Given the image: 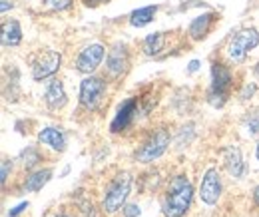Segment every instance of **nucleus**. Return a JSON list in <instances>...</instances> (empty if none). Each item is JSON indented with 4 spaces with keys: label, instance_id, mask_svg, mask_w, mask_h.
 <instances>
[{
    "label": "nucleus",
    "instance_id": "f257e3e1",
    "mask_svg": "<svg viewBox=\"0 0 259 217\" xmlns=\"http://www.w3.org/2000/svg\"><path fill=\"white\" fill-rule=\"evenodd\" d=\"M194 201V186L188 176H174L162 197V211L165 217H184Z\"/></svg>",
    "mask_w": 259,
    "mask_h": 217
},
{
    "label": "nucleus",
    "instance_id": "f03ea898",
    "mask_svg": "<svg viewBox=\"0 0 259 217\" xmlns=\"http://www.w3.org/2000/svg\"><path fill=\"white\" fill-rule=\"evenodd\" d=\"M132 182L134 178L128 171H122L116 178H112V182L104 191V199H102V209L106 213H116L126 205L130 191H132Z\"/></svg>",
    "mask_w": 259,
    "mask_h": 217
},
{
    "label": "nucleus",
    "instance_id": "7ed1b4c3",
    "mask_svg": "<svg viewBox=\"0 0 259 217\" xmlns=\"http://www.w3.org/2000/svg\"><path fill=\"white\" fill-rule=\"evenodd\" d=\"M231 86H233L231 70L227 68L226 64L213 62V66H211V86H209V92H207V102L213 108H222L227 102V98H229Z\"/></svg>",
    "mask_w": 259,
    "mask_h": 217
},
{
    "label": "nucleus",
    "instance_id": "20e7f679",
    "mask_svg": "<svg viewBox=\"0 0 259 217\" xmlns=\"http://www.w3.org/2000/svg\"><path fill=\"white\" fill-rule=\"evenodd\" d=\"M169 140L171 138H169V132L165 127H160V129L152 132L148 136V140L136 150L134 159L140 161V163H152V161H156L158 157H162L165 154V150L169 146Z\"/></svg>",
    "mask_w": 259,
    "mask_h": 217
},
{
    "label": "nucleus",
    "instance_id": "39448f33",
    "mask_svg": "<svg viewBox=\"0 0 259 217\" xmlns=\"http://www.w3.org/2000/svg\"><path fill=\"white\" fill-rule=\"evenodd\" d=\"M259 44V34L255 28H245V30L237 32L235 36H231V40L227 42L226 54L231 62L241 64L245 60V56Z\"/></svg>",
    "mask_w": 259,
    "mask_h": 217
},
{
    "label": "nucleus",
    "instance_id": "423d86ee",
    "mask_svg": "<svg viewBox=\"0 0 259 217\" xmlns=\"http://www.w3.org/2000/svg\"><path fill=\"white\" fill-rule=\"evenodd\" d=\"M108 90V84L104 78L100 76H88L82 80L80 84V106L86 108L88 112L98 110V106L102 104L104 96Z\"/></svg>",
    "mask_w": 259,
    "mask_h": 217
},
{
    "label": "nucleus",
    "instance_id": "0eeeda50",
    "mask_svg": "<svg viewBox=\"0 0 259 217\" xmlns=\"http://www.w3.org/2000/svg\"><path fill=\"white\" fill-rule=\"evenodd\" d=\"M130 68V52L128 46L122 44V42H116L110 52H108V58H106V76L110 80H118L122 78Z\"/></svg>",
    "mask_w": 259,
    "mask_h": 217
},
{
    "label": "nucleus",
    "instance_id": "6e6552de",
    "mask_svg": "<svg viewBox=\"0 0 259 217\" xmlns=\"http://www.w3.org/2000/svg\"><path fill=\"white\" fill-rule=\"evenodd\" d=\"M60 64H62V56L60 52L56 50H44L36 56V60L32 62V78L34 80H46L50 76H54L58 70H60Z\"/></svg>",
    "mask_w": 259,
    "mask_h": 217
},
{
    "label": "nucleus",
    "instance_id": "1a4fd4ad",
    "mask_svg": "<svg viewBox=\"0 0 259 217\" xmlns=\"http://www.w3.org/2000/svg\"><path fill=\"white\" fill-rule=\"evenodd\" d=\"M199 197L205 205H215L222 197V178L215 167H207L201 184H199Z\"/></svg>",
    "mask_w": 259,
    "mask_h": 217
},
{
    "label": "nucleus",
    "instance_id": "9d476101",
    "mask_svg": "<svg viewBox=\"0 0 259 217\" xmlns=\"http://www.w3.org/2000/svg\"><path fill=\"white\" fill-rule=\"evenodd\" d=\"M104 56H106V48L96 42V44H90V46H86V48L80 50V54H78L74 66L82 74H92V72H96L98 66L102 64Z\"/></svg>",
    "mask_w": 259,
    "mask_h": 217
},
{
    "label": "nucleus",
    "instance_id": "9b49d317",
    "mask_svg": "<svg viewBox=\"0 0 259 217\" xmlns=\"http://www.w3.org/2000/svg\"><path fill=\"white\" fill-rule=\"evenodd\" d=\"M138 106H140L138 98H128V100L118 108V112H116V116H114V120H112V124H110V132H112V134L126 132L130 125H132V122L136 120V116H138Z\"/></svg>",
    "mask_w": 259,
    "mask_h": 217
},
{
    "label": "nucleus",
    "instance_id": "f8f14e48",
    "mask_svg": "<svg viewBox=\"0 0 259 217\" xmlns=\"http://www.w3.org/2000/svg\"><path fill=\"white\" fill-rule=\"evenodd\" d=\"M44 102H46V106H48L50 110H62V108H64L66 102H68V96H66L62 80L54 78V80L48 84L46 94H44Z\"/></svg>",
    "mask_w": 259,
    "mask_h": 217
},
{
    "label": "nucleus",
    "instance_id": "ddd939ff",
    "mask_svg": "<svg viewBox=\"0 0 259 217\" xmlns=\"http://www.w3.org/2000/svg\"><path fill=\"white\" fill-rule=\"evenodd\" d=\"M218 20V14L215 12H207V14H201V16H197L192 20V24H190V28H188V34H190V38L192 40H203L209 30H211V26H213V22Z\"/></svg>",
    "mask_w": 259,
    "mask_h": 217
},
{
    "label": "nucleus",
    "instance_id": "4468645a",
    "mask_svg": "<svg viewBox=\"0 0 259 217\" xmlns=\"http://www.w3.org/2000/svg\"><path fill=\"white\" fill-rule=\"evenodd\" d=\"M224 165H226L227 173L233 178H241L245 171V161L241 157V150L237 146H229L224 150Z\"/></svg>",
    "mask_w": 259,
    "mask_h": 217
},
{
    "label": "nucleus",
    "instance_id": "2eb2a0df",
    "mask_svg": "<svg viewBox=\"0 0 259 217\" xmlns=\"http://www.w3.org/2000/svg\"><path fill=\"white\" fill-rule=\"evenodd\" d=\"M38 142L42 146H48L54 152H64L66 150V136L58 127H44L38 132Z\"/></svg>",
    "mask_w": 259,
    "mask_h": 217
},
{
    "label": "nucleus",
    "instance_id": "dca6fc26",
    "mask_svg": "<svg viewBox=\"0 0 259 217\" xmlns=\"http://www.w3.org/2000/svg\"><path fill=\"white\" fill-rule=\"evenodd\" d=\"M50 178H52V169H48V167H46V169H36V171H30V173H28V178L24 180V189H26V191H30V193L40 191L42 187L50 182Z\"/></svg>",
    "mask_w": 259,
    "mask_h": 217
},
{
    "label": "nucleus",
    "instance_id": "f3484780",
    "mask_svg": "<svg viewBox=\"0 0 259 217\" xmlns=\"http://www.w3.org/2000/svg\"><path fill=\"white\" fill-rule=\"evenodd\" d=\"M22 42V28L18 20L4 22L2 26V44L4 46H18Z\"/></svg>",
    "mask_w": 259,
    "mask_h": 217
},
{
    "label": "nucleus",
    "instance_id": "a211bd4d",
    "mask_svg": "<svg viewBox=\"0 0 259 217\" xmlns=\"http://www.w3.org/2000/svg\"><path fill=\"white\" fill-rule=\"evenodd\" d=\"M156 12H158V6H144V8H138V10H134V12L130 14V24L136 26V28H142V26H146V24H150V22L154 20Z\"/></svg>",
    "mask_w": 259,
    "mask_h": 217
},
{
    "label": "nucleus",
    "instance_id": "6ab92c4d",
    "mask_svg": "<svg viewBox=\"0 0 259 217\" xmlns=\"http://www.w3.org/2000/svg\"><path fill=\"white\" fill-rule=\"evenodd\" d=\"M165 46V34L163 32H156V34H150L144 44H142V52L146 56H158Z\"/></svg>",
    "mask_w": 259,
    "mask_h": 217
},
{
    "label": "nucleus",
    "instance_id": "aec40b11",
    "mask_svg": "<svg viewBox=\"0 0 259 217\" xmlns=\"http://www.w3.org/2000/svg\"><path fill=\"white\" fill-rule=\"evenodd\" d=\"M241 127L245 132L247 138H257L259 136V108L249 110L243 118H241Z\"/></svg>",
    "mask_w": 259,
    "mask_h": 217
},
{
    "label": "nucleus",
    "instance_id": "412c9836",
    "mask_svg": "<svg viewBox=\"0 0 259 217\" xmlns=\"http://www.w3.org/2000/svg\"><path fill=\"white\" fill-rule=\"evenodd\" d=\"M20 161H22V167L24 169H32V167H36L38 165V161L42 159V155H40V152H38V148H34V146H28L22 154H20V157H18Z\"/></svg>",
    "mask_w": 259,
    "mask_h": 217
},
{
    "label": "nucleus",
    "instance_id": "4be33fe9",
    "mask_svg": "<svg viewBox=\"0 0 259 217\" xmlns=\"http://www.w3.org/2000/svg\"><path fill=\"white\" fill-rule=\"evenodd\" d=\"M44 4L48 6V8H52V10H68L70 6H72V0H44Z\"/></svg>",
    "mask_w": 259,
    "mask_h": 217
},
{
    "label": "nucleus",
    "instance_id": "5701e85b",
    "mask_svg": "<svg viewBox=\"0 0 259 217\" xmlns=\"http://www.w3.org/2000/svg\"><path fill=\"white\" fill-rule=\"evenodd\" d=\"M122 213H124V217H138L142 211H140V205H136V203H126V205L122 207Z\"/></svg>",
    "mask_w": 259,
    "mask_h": 217
},
{
    "label": "nucleus",
    "instance_id": "b1692460",
    "mask_svg": "<svg viewBox=\"0 0 259 217\" xmlns=\"http://www.w3.org/2000/svg\"><path fill=\"white\" fill-rule=\"evenodd\" d=\"M12 171V161L10 159H2V173H0V182L2 186L8 182V173Z\"/></svg>",
    "mask_w": 259,
    "mask_h": 217
},
{
    "label": "nucleus",
    "instance_id": "393cba45",
    "mask_svg": "<svg viewBox=\"0 0 259 217\" xmlns=\"http://www.w3.org/2000/svg\"><path fill=\"white\" fill-rule=\"evenodd\" d=\"M26 207H28V201H22L20 205H16L14 209H10V211H8V217H18L24 209H26Z\"/></svg>",
    "mask_w": 259,
    "mask_h": 217
},
{
    "label": "nucleus",
    "instance_id": "a878e982",
    "mask_svg": "<svg viewBox=\"0 0 259 217\" xmlns=\"http://www.w3.org/2000/svg\"><path fill=\"white\" fill-rule=\"evenodd\" d=\"M255 92V84H251V86H245L243 88V92H241V100H247L251 94Z\"/></svg>",
    "mask_w": 259,
    "mask_h": 217
},
{
    "label": "nucleus",
    "instance_id": "bb28decb",
    "mask_svg": "<svg viewBox=\"0 0 259 217\" xmlns=\"http://www.w3.org/2000/svg\"><path fill=\"white\" fill-rule=\"evenodd\" d=\"M197 68H199V60H192L190 66H188V72H190V74H194Z\"/></svg>",
    "mask_w": 259,
    "mask_h": 217
},
{
    "label": "nucleus",
    "instance_id": "cd10ccee",
    "mask_svg": "<svg viewBox=\"0 0 259 217\" xmlns=\"http://www.w3.org/2000/svg\"><path fill=\"white\" fill-rule=\"evenodd\" d=\"M86 6H98V4H102V2H106V0H82Z\"/></svg>",
    "mask_w": 259,
    "mask_h": 217
},
{
    "label": "nucleus",
    "instance_id": "c85d7f7f",
    "mask_svg": "<svg viewBox=\"0 0 259 217\" xmlns=\"http://www.w3.org/2000/svg\"><path fill=\"white\" fill-rule=\"evenodd\" d=\"M253 203H255V205L259 207V186L253 189Z\"/></svg>",
    "mask_w": 259,
    "mask_h": 217
},
{
    "label": "nucleus",
    "instance_id": "c756f323",
    "mask_svg": "<svg viewBox=\"0 0 259 217\" xmlns=\"http://www.w3.org/2000/svg\"><path fill=\"white\" fill-rule=\"evenodd\" d=\"M6 10H8V2H6V0H2V14H4Z\"/></svg>",
    "mask_w": 259,
    "mask_h": 217
},
{
    "label": "nucleus",
    "instance_id": "7c9ffc66",
    "mask_svg": "<svg viewBox=\"0 0 259 217\" xmlns=\"http://www.w3.org/2000/svg\"><path fill=\"white\" fill-rule=\"evenodd\" d=\"M52 217H72V215H66V213H56V215H52Z\"/></svg>",
    "mask_w": 259,
    "mask_h": 217
},
{
    "label": "nucleus",
    "instance_id": "2f4dec72",
    "mask_svg": "<svg viewBox=\"0 0 259 217\" xmlns=\"http://www.w3.org/2000/svg\"><path fill=\"white\" fill-rule=\"evenodd\" d=\"M255 155H257V159H259V142H257V148H255Z\"/></svg>",
    "mask_w": 259,
    "mask_h": 217
}]
</instances>
